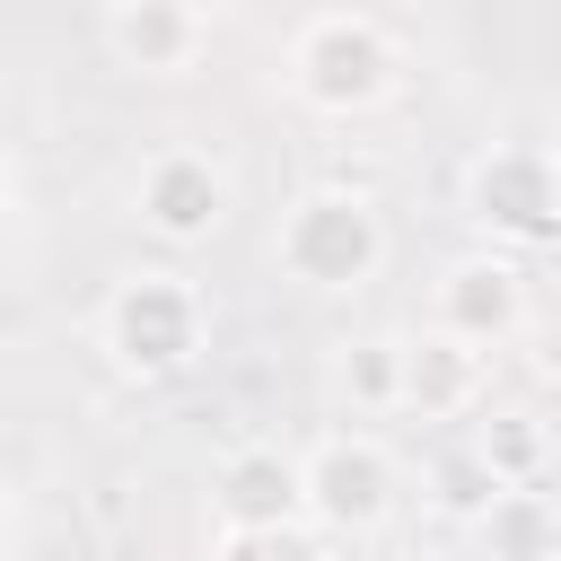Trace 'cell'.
<instances>
[{"label":"cell","mask_w":561,"mask_h":561,"mask_svg":"<svg viewBox=\"0 0 561 561\" xmlns=\"http://www.w3.org/2000/svg\"><path fill=\"white\" fill-rule=\"evenodd\" d=\"M96 351L131 386L193 377L202 351H210V298H202V280L175 272V263H131L105 289V307H96Z\"/></svg>","instance_id":"1"},{"label":"cell","mask_w":561,"mask_h":561,"mask_svg":"<svg viewBox=\"0 0 561 561\" xmlns=\"http://www.w3.org/2000/svg\"><path fill=\"white\" fill-rule=\"evenodd\" d=\"M456 210L482 254H543L561 245V149L552 140H482L456 175Z\"/></svg>","instance_id":"2"},{"label":"cell","mask_w":561,"mask_h":561,"mask_svg":"<svg viewBox=\"0 0 561 561\" xmlns=\"http://www.w3.org/2000/svg\"><path fill=\"white\" fill-rule=\"evenodd\" d=\"M386 210L359 193V184H307L289 210H280V228H272V263H280V280H298V289H316V298H351V289H368L377 272H386Z\"/></svg>","instance_id":"3"},{"label":"cell","mask_w":561,"mask_h":561,"mask_svg":"<svg viewBox=\"0 0 561 561\" xmlns=\"http://www.w3.org/2000/svg\"><path fill=\"white\" fill-rule=\"evenodd\" d=\"M289 96L307 105V114H333V123H351V114H377L386 96H394V79H403V44L368 18V9H316V18H298L289 26Z\"/></svg>","instance_id":"4"},{"label":"cell","mask_w":561,"mask_h":561,"mask_svg":"<svg viewBox=\"0 0 561 561\" xmlns=\"http://www.w3.org/2000/svg\"><path fill=\"white\" fill-rule=\"evenodd\" d=\"M394 508H403V465H394V447L386 438H368V430H324L307 456H298V517L333 543H359V535H377V526H394Z\"/></svg>","instance_id":"5"},{"label":"cell","mask_w":561,"mask_h":561,"mask_svg":"<svg viewBox=\"0 0 561 561\" xmlns=\"http://www.w3.org/2000/svg\"><path fill=\"white\" fill-rule=\"evenodd\" d=\"M228 210H237V175H228V158L202 149V140H167V149H149L140 175H131V219H140L158 245H210V237L228 228Z\"/></svg>","instance_id":"6"},{"label":"cell","mask_w":561,"mask_h":561,"mask_svg":"<svg viewBox=\"0 0 561 561\" xmlns=\"http://www.w3.org/2000/svg\"><path fill=\"white\" fill-rule=\"evenodd\" d=\"M430 333H447V342H465V351H500V342H517L526 333V272L508 263V254H456V263H438V280H430Z\"/></svg>","instance_id":"7"},{"label":"cell","mask_w":561,"mask_h":561,"mask_svg":"<svg viewBox=\"0 0 561 561\" xmlns=\"http://www.w3.org/2000/svg\"><path fill=\"white\" fill-rule=\"evenodd\" d=\"M210 35H219V18L193 9V0H114V9H96V44L131 79H193Z\"/></svg>","instance_id":"8"},{"label":"cell","mask_w":561,"mask_h":561,"mask_svg":"<svg viewBox=\"0 0 561 561\" xmlns=\"http://www.w3.org/2000/svg\"><path fill=\"white\" fill-rule=\"evenodd\" d=\"M263 526H307L298 517V456L272 438H245L210 473V535H263Z\"/></svg>","instance_id":"9"},{"label":"cell","mask_w":561,"mask_h":561,"mask_svg":"<svg viewBox=\"0 0 561 561\" xmlns=\"http://www.w3.org/2000/svg\"><path fill=\"white\" fill-rule=\"evenodd\" d=\"M482 386H491V359H482V351H465V342H447V333H430V324L403 333V412L465 430V421L482 412Z\"/></svg>","instance_id":"10"},{"label":"cell","mask_w":561,"mask_h":561,"mask_svg":"<svg viewBox=\"0 0 561 561\" xmlns=\"http://www.w3.org/2000/svg\"><path fill=\"white\" fill-rule=\"evenodd\" d=\"M465 447L491 465V482H500V491H543V473H552V421H543V412H526V403L473 412V421H465Z\"/></svg>","instance_id":"11"},{"label":"cell","mask_w":561,"mask_h":561,"mask_svg":"<svg viewBox=\"0 0 561 561\" xmlns=\"http://www.w3.org/2000/svg\"><path fill=\"white\" fill-rule=\"evenodd\" d=\"M465 535H473V561H561V500L552 491H500Z\"/></svg>","instance_id":"12"},{"label":"cell","mask_w":561,"mask_h":561,"mask_svg":"<svg viewBox=\"0 0 561 561\" xmlns=\"http://www.w3.org/2000/svg\"><path fill=\"white\" fill-rule=\"evenodd\" d=\"M324 386L351 412H403V333H351V342H333Z\"/></svg>","instance_id":"13"},{"label":"cell","mask_w":561,"mask_h":561,"mask_svg":"<svg viewBox=\"0 0 561 561\" xmlns=\"http://www.w3.org/2000/svg\"><path fill=\"white\" fill-rule=\"evenodd\" d=\"M421 500H430V508H438L447 526H473V517H482V508L500 500V482H491V465H482V456L465 447V430L430 447V465H421Z\"/></svg>","instance_id":"14"},{"label":"cell","mask_w":561,"mask_h":561,"mask_svg":"<svg viewBox=\"0 0 561 561\" xmlns=\"http://www.w3.org/2000/svg\"><path fill=\"white\" fill-rule=\"evenodd\" d=\"M210 561H333L316 526H263V535H210Z\"/></svg>","instance_id":"15"},{"label":"cell","mask_w":561,"mask_h":561,"mask_svg":"<svg viewBox=\"0 0 561 561\" xmlns=\"http://www.w3.org/2000/svg\"><path fill=\"white\" fill-rule=\"evenodd\" d=\"M9 543H18V482L0 473V552H9Z\"/></svg>","instance_id":"16"},{"label":"cell","mask_w":561,"mask_h":561,"mask_svg":"<svg viewBox=\"0 0 561 561\" xmlns=\"http://www.w3.org/2000/svg\"><path fill=\"white\" fill-rule=\"evenodd\" d=\"M9 210H18V158L0 149V219H9Z\"/></svg>","instance_id":"17"},{"label":"cell","mask_w":561,"mask_h":561,"mask_svg":"<svg viewBox=\"0 0 561 561\" xmlns=\"http://www.w3.org/2000/svg\"><path fill=\"white\" fill-rule=\"evenodd\" d=\"M535 368H543V377H561V333H552V342L535 351Z\"/></svg>","instance_id":"18"}]
</instances>
